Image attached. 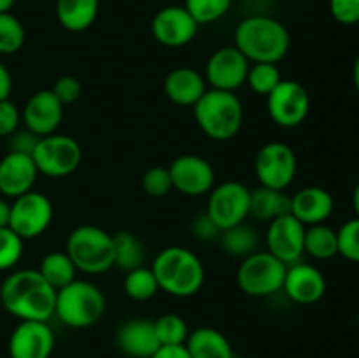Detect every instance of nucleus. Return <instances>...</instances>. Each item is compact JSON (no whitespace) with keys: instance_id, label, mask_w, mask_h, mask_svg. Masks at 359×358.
Here are the masks:
<instances>
[{"instance_id":"1","label":"nucleus","mask_w":359,"mask_h":358,"mask_svg":"<svg viewBox=\"0 0 359 358\" xmlns=\"http://www.w3.org/2000/svg\"><path fill=\"white\" fill-rule=\"evenodd\" d=\"M0 302L20 321H49L55 316L56 290L39 270L21 269L0 284Z\"/></svg>"},{"instance_id":"2","label":"nucleus","mask_w":359,"mask_h":358,"mask_svg":"<svg viewBox=\"0 0 359 358\" xmlns=\"http://www.w3.org/2000/svg\"><path fill=\"white\" fill-rule=\"evenodd\" d=\"M235 48L251 63H277L286 58L291 35L286 25L272 16H248L235 28Z\"/></svg>"},{"instance_id":"3","label":"nucleus","mask_w":359,"mask_h":358,"mask_svg":"<svg viewBox=\"0 0 359 358\" xmlns=\"http://www.w3.org/2000/svg\"><path fill=\"white\" fill-rule=\"evenodd\" d=\"M160 290L177 298L198 293L205 283V267L202 260L184 246H168L154 256L151 263Z\"/></svg>"},{"instance_id":"4","label":"nucleus","mask_w":359,"mask_h":358,"mask_svg":"<svg viewBox=\"0 0 359 358\" xmlns=\"http://www.w3.org/2000/svg\"><path fill=\"white\" fill-rule=\"evenodd\" d=\"M193 114L198 128L212 140H230L237 137L244 123V105L231 91L207 88L193 105Z\"/></svg>"},{"instance_id":"5","label":"nucleus","mask_w":359,"mask_h":358,"mask_svg":"<svg viewBox=\"0 0 359 358\" xmlns=\"http://www.w3.org/2000/svg\"><path fill=\"white\" fill-rule=\"evenodd\" d=\"M105 305V295L97 284L86 279H74L56 290L55 316L70 329H90L100 321Z\"/></svg>"},{"instance_id":"6","label":"nucleus","mask_w":359,"mask_h":358,"mask_svg":"<svg viewBox=\"0 0 359 358\" xmlns=\"http://www.w3.org/2000/svg\"><path fill=\"white\" fill-rule=\"evenodd\" d=\"M67 255L77 272L97 276L114 267V239L97 225H79L67 237Z\"/></svg>"},{"instance_id":"7","label":"nucleus","mask_w":359,"mask_h":358,"mask_svg":"<svg viewBox=\"0 0 359 358\" xmlns=\"http://www.w3.org/2000/svg\"><path fill=\"white\" fill-rule=\"evenodd\" d=\"M287 265L265 251H255L242 258L237 270V284L249 297H270L283 290Z\"/></svg>"},{"instance_id":"8","label":"nucleus","mask_w":359,"mask_h":358,"mask_svg":"<svg viewBox=\"0 0 359 358\" xmlns=\"http://www.w3.org/2000/svg\"><path fill=\"white\" fill-rule=\"evenodd\" d=\"M32 158H34L39 174L53 179L67 178L76 172L81 165L83 147L74 137L51 133L39 139Z\"/></svg>"},{"instance_id":"9","label":"nucleus","mask_w":359,"mask_h":358,"mask_svg":"<svg viewBox=\"0 0 359 358\" xmlns=\"http://www.w3.org/2000/svg\"><path fill=\"white\" fill-rule=\"evenodd\" d=\"M297 154L286 142L273 140L259 147L255 160V174L259 186L286 192L297 178Z\"/></svg>"},{"instance_id":"10","label":"nucleus","mask_w":359,"mask_h":358,"mask_svg":"<svg viewBox=\"0 0 359 358\" xmlns=\"http://www.w3.org/2000/svg\"><path fill=\"white\" fill-rule=\"evenodd\" d=\"M249 200L251 190L244 183L223 181L209 192L205 213L223 232L248 220Z\"/></svg>"},{"instance_id":"11","label":"nucleus","mask_w":359,"mask_h":358,"mask_svg":"<svg viewBox=\"0 0 359 358\" xmlns=\"http://www.w3.org/2000/svg\"><path fill=\"white\" fill-rule=\"evenodd\" d=\"M269 116L277 126L294 128L307 119L311 111V95L307 88L293 79H283L266 95Z\"/></svg>"},{"instance_id":"12","label":"nucleus","mask_w":359,"mask_h":358,"mask_svg":"<svg viewBox=\"0 0 359 358\" xmlns=\"http://www.w3.org/2000/svg\"><path fill=\"white\" fill-rule=\"evenodd\" d=\"M53 221V204L44 193L28 192L11 202L9 228L23 241L39 237Z\"/></svg>"},{"instance_id":"13","label":"nucleus","mask_w":359,"mask_h":358,"mask_svg":"<svg viewBox=\"0 0 359 358\" xmlns=\"http://www.w3.org/2000/svg\"><path fill=\"white\" fill-rule=\"evenodd\" d=\"M251 62L235 46L216 49L205 63V81L210 88L221 91H235L244 86Z\"/></svg>"},{"instance_id":"14","label":"nucleus","mask_w":359,"mask_h":358,"mask_svg":"<svg viewBox=\"0 0 359 358\" xmlns=\"http://www.w3.org/2000/svg\"><path fill=\"white\" fill-rule=\"evenodd\" d=\"M174 190L186 197L209 195L216 186V172L209 160L198 154H181L168 167Z\"/></svg>"},{"instance_id":"15","label":"nucleus","mask_w":359,"mask_h":358,"mask_svg":"<svg viewBox=\"0 0 359 358\" xmlns=\"http://www.w3.org/2000/svg\"><path fill=\"white\" fill-rule=\"evenodd\" d=\"M305 228L307 227L302 225L291 213L276 218L266 228V251L272 253L286 265L300 262L302 256L305 255Z\"/></svg>"},{"instance_id":"16","label":"nucleus","mask_w":359,"mask_h":358,"mask_svg":"<svg viewBox=\"0 0 359 358\" xmlns=\"http://www.w3.org/2000/svg\"><path fill=\"white\" fill-rule=\"evenodd\" d=\"M200 25L184 6H167L154 14L151 21L153 37L165 48H182L198 34Z\"/></svg>"},{"instance_id":"17","label":"nucleus","mask_w":359,"mask_h":358,"mask_svg":"<svg viewBox=\"0 0 359 358\" xmlns=\"http://www.w3.org/2000/svg\"><path fill=\"white\" fill-rule=\"evenodd\" d=\"M55 333L48 321H20L9 337L11 358H49Z\"/></svg>"},{"instance_id":"18","label":"nucleus","mask_w":359,"mask_h":358,"mask_svg":"<svg viewBox=\"0 0 359 358\" xmlns=\"http://www.w3.org/2000/svg\"><path fill=\"white\" fill-rule=\"evenodd\" d=\"M283 290L297 304L312 305L325 297L326 277L318 267L300 260L287 265Z\"/></svg>"},{"instance_id":"19","label":"nucleus","mask_w":359,"mask_h":358,"mask_svg":"<svg viewBox=\"0 0 359 358\" xmlns=\"http://www.w3.org/2000/svg\"><path fill=\"white\" fill-rule=\"evenodd\" d=\"M21 119L35 135H51L56 133L63 119V104L51 90H39L25 104Z\"/></svg>"},{"instance_id":"20","label":"nucleus","mask_w":359,"mask_h":358,"mask_svg":"<svg viewBox=\"0 0 359 358\" xmlns=\"http://www.w3.org/2000/svg\"><path fill=\"white\" fill-rule=\"evenodd\" d=\"M39 171L30 154L9 151L0 160V193L6 199H18L32 192Z\"/></svg>"},{"instance_id":"21","label":"nucleus","mask_w":359,"mask_h":358,"mask_svg":"<svg viewBox=\"0 0 359 358\" xmlns=\"http://www.w3.org/2000/svg\"><path fill=\"white\" fill-rule=\"evenodd\" d=\"M116 344L128 358H151L160 347L153 319L133 318L116 332Z\"/></svg>"},{"instance_id":"22","label":"nucleus","mask_w":359,"mask_h":358,"mask_svg":"<svg viewBox=\"0 0 359 358\" xmlns=\"http://www.w3.org/2000/svg\"><path fill=\"white\" fill-rule=\"evenodd\" d=\"M335 209V200L321 186H307L291 195V214L305 227L326 223Z\"/></svg>"},{"instance_id":"23","label":"nucleus","mask_w":359,"mask_h":358,"mask_svg":"<svg viewBox=\"0 0 359 358\" xmlns=\"http://www.w3.org/2000/svg\"><path fill=\"white\" fill-rule=\"evenodd\" d=\"M163 90L174 104L193 107L207 91V81L191 67H175L165 77Z\"/></svg>"},{"instance_id":"24","label":"nucleus","mask_w":359,"mask_h":358,"mask_svg":"<svg viewBox=\"0 0 359 358\" xmlns=\"http://www.w3.org/2000/svg\"><path fill=\"white\" fill-rule=\"evenodd\" d=\"M184 346L191 358H235L230 340L212 326H200L189 332Z\"/></svg>"},{"instance_id":"25","label":"nucleus","mask_w":359,"mask_h":358,"mask_svg":"<svg viewBox=\"0 0 359 358\" xmlns=\"http://www.w3.org/2000/svg\"><path fill=\"white\" fill-rule=\"evenodd\" d=\"M100 0H56V18L69 32H84L97 21Z\"/></svg>"},{"instance_id":"26","label":"nucleus","mask_w":359,"mask_h":358,"mask_svg":"<svg viewBox=\"0 0 359 358\" xmlns=\"http://www.w3.org/2000/svg\"><path fill=\"white\" fill-rule=\"evenodd\" d=\"M291 213V197L286 192L279 190L258 188L251 190V200H249V216L259 221H272L276 218Z\"/></svg>"},{"instance_id":"27","label":"nucleus","mask_w":359,"mask_h":358,"mask_svg":"<svg viewBox=\"0 0 359 358\" xmlns=\"http://www.w3.org/2000/svg\"><path fill=\"white\" fill-rule=\"evenodd\" d=\"M304 251L314 260H330L339 255V237L337 230L326 223L312 225L305 228Z\"/></svg>"},{"instance_id":"28","label":"nucleus","mask_w":359,"mask_h":358,"mask_svg":"<svg viewBox=\"0 0 359 358\" xmlns=\"http://www.w3.org/2000/svg\"><path fill=\"white\" fill-rule=\"evenodd\" d=\"M37 270L55 290H60L77 279V269L67 251H51L44 255Z\"/></svg>"},{"instance_id":"29","label":"nucleus","mask_w":359,"mask_h":358,"mask_svg":"<svg viewBox=\"0 0 359 358\" xmlns=\"http://www.w3.org/2000/svg\"><path fill=\"white\" fill-rule=\"evenodd\" d=\"M219 239L224 251L231 256L245 258V256H249L251 253L258 251V232H256L255 227H251V225H245V221L221 232Z\"/></svg>"},{"instance_id":"30","label":"nucleus","mask_w":359,"mask_h":358,"mask_svg":"<svg viewBox=\"0 0 359 358\" xmlns=\"http://www.w3.org/2000/svg\"><path fill=\"white\" fill-rule=\"evenodd\" d=\"M112 239H114V267L128 272V270L144 265L146 251L135 234L123 230L112 235Z\"/></svg>"},{"instance_id":"31","label":"nucleus","mask_w":359,"mask_h":358,"mask_svg":"<svg viewBox=\"0 0 359 358\" xmlns=\"http://www.w3.org/2000/svg\"><path fill=\"white\" fill-rule=\"evenodd\" d=\"M123 288H125V293L128 295V298L135 302L151 300L160 291V284H158L153 269L146 265L128 270L125 281H123Z\"/></svg>"},{"instance_id":"32","label":"nucleus","mask_w":359,"mask_h":358,"mask_svg":"<svg viewBox=\"0 0 359 358\" xmlns=\"http://www.w3.org/2000/svg\"><path fill=\"white\" fill-rule=\"evenodd\" d=\"M154 330H156L160 346H179V344H184L189 336L188 323L182 316L174 314V312H167L154 319Z\"/></svg>"},{"instance_id":"33","label":"nucleus","mask_w":359,"mask_h":358,"mask_svg":"<svg viewBox=\"0 0 359 358\" xmlns=\"http://www.w3.org/2000/svg\"><path fill=\"white\" fill-rule=\"evenodd\" d=\"M25 27L13 13H0V55H14L25 44Z\"/></svg>"},{"instance_id":"34","label":"nucleus","mask_w":359,"mask_h":358,"mask_svg":"<svg viewBox=\"0 0 359 358\" xmlns=\"http://www.w3.org/2000/svg\"><path fill=\"white\" fill-rule=\"evenodd\" d=\"M283 81L277 63H251L245 83L256 95H266Z\"/></svg>"},{"instance_id":"35","label":"nucleus","mask_w":359,"mask_h":358,"mask_svg":"<svg viewBox=\"0 0 359 358\" xmlns=\"http://www.w3.org/2000/svg\"><path fill=\"white\" fill-rule=\"evenodd\" d=\"M233 0H184V7L198 25L221 20L230 11Z\"/></svg>"},{"instance_id":"36","label":"nucleus","mask_w":359,"mask_h":358,"mask_svg":"<svg viewBox=\"0 0 359 358\" xmlns=\"http://www.w3.org/2000/svg\"><path fill=\"white\" fill-rule=\"evenodd\" d=\"M23 239L9 227L0 228V272L16 267L23 256Z\"/></svg>"},{"instance_id":"37","label":"nucleus","mask_w":359,"mask_h":358,"mask_svg":"<svg viewBox=\"0 0 359 358\" xmlns=\"http://www.w3.org/2000/svg\"><path fill=\"white\" fill-rule=\"evenodd\" d=\"M142 190L151 199H163V197H167L174 190L168 167L154 165V167L147 168L142 175Z\"/></svg>"},{"instance_id":"38","label":"nucleus","mask_w":359,"mask_h":358,"mask_svg":"<svg viewBox=\"0 0 359 358\" xmlns=\"http://www.w3.org/2000/svg\"><path fill=\"white\" fill-rule=\"evenodd\" d=\"M339 237V255L353 263H359V218L346 221L337 230Z\"/></svg>"},{"instance_id":"39","label":"nucleus","mask_w":359,"mask_h":358,"mask_svg":"<svg viewBox=\"0 0 359 358\" xmlns=\"http://www.w3.org/2000/svg\"><path fill=\"white\" fill-rule=\"evenodd\" d=\"M51 91L62 102L63 107H65V105H70L79 100L81 95H83V84H81V81L77 77L62 76L55 81Z\"/></svg>"},{"instance_id":"40","label":"nucleus","mask_w":359,"mask_h":358,"mask_svg":"<svg viewBox=\"0 0 359 358\" xmlns=\"http://www.w3.org/2000/svg\"><path fill=\"white\" fill-rule=\"evenodd\" d=\"M330 13L340 25H359V0H330Z\"/></svg>"},{"instance_id":"41","label":"nucleus","mask_w":359,"mask_h":358,"mask_svg":"<svg viewBox=\"0 0 359 358\" xmlns=\"http://www.w3.org/2000/svg\"><path fill=\"white\" fill-rule=\"evenodd\" d=\"M21 112L14 102L7 100L0 102V137H9L20 128Z\"/></svg>"},{"instance_id":"42","label":"nucleus","mask_w":359,"mask_h":358,"mask_svg":"<svg viewBox=\"0 0 359 358\" xmlns=\"http://www.w3.org/2000/svg\"><path fill=\"white\" fill-rule=\"evenodd\" d=\"M191 234L196 241L207 242V241H216V239H219L221 230L219 227L210 220L209 214L202 213L191 221Z\"/></svg>"},{"instance_id":"43","label":"nucleus","mask_w":359,"mask_h":358,"mask_svg":"<svg viewBox=\"0 0 359 358\" xmlns=\"http://www.w3.org/2000/svg\"><path fill=\"white\" fill-rule=\"evenodd\" d=\"M39 139H41V137L35 135L34 132H30L27 126H25V128H18L13 135H9V151H14V153L30 154L32 157V153H34Z\"/></svg>"},{"instance_id":"44","label":"nucleus","mask_w":359,"mask_h":358,"mask_svg":"<svg viewBox=\"0 0 359 358\" xmlns=\"http://www.w3.org/2000/svg\"><path fill=\"white\" fill-rule=\"evenodd\" d=\"M151 358H191V357H189L184 344H179V346H160L156 350V353H154Z\"/></svg>"},{"instance_id":"45","label":"nucleus","mask_w":359,"mask_h":358,"mask_svg":"<svg viewBox=\"0 0 359 358\" xmlns=\"http://www.w3.org/2000/svg\"><path fill=\"white\" fill-rule=\"evenodd\" d=\"M13 91V76H11L9 69L0 62V102L7 100Z\"/></svg>"},{"instance_id":"46","label":"nucleus","mask_w":359,"mask_h":358,"mask_svg":"<svg viewBox=\"0 0 359 358\" xmlns=\"http://www.w3.org/2000/svg\"><path fill=\"white\" fill-rule=\"evenodd\" d=\"M11 220V204L6 199H0V228L9 227Z\"/></svg>"},{"instance_id":"47","label":"nucleus","mask_w":359,"mask_h":358,"mask_svg":"<svg viewBox=\"0 0 359 358\" xmlns=\"http://www.w3.org/2000/svg\"><path fill=\"white\" fill-rule=\"evenodd\" d=\"M353 81H354V86H356L358 93H359V55H358V58L354 60V65H353Z\"/></svg>"},{"instance_id":"48","label":"nucleus","mask_w":359,"mask_h":358,"mask_svg":"<svg viewBox=\"0 0 359 358\" xmlns=\"http://www.w3.org/2000/svg\"><path fill=\"white\" fill-rule=\"evenodd\" d=\"M353 207H354V213H356V218H359V181L358 185L354 186V192H353Z\"/></svg>"},{"instance_id":"49","label":"nucleus","mask_w":359,"mask_h":358,"mask_svg":"<svg viewBox=\"0 0 359 358\" xmlns=\"http://www.w3.org/2000/svg\"><path fill=\"white\" fill-rule=\"evenodd\" d=\"M16 0H0V13H9Z\"/></svg>"},{"instance_id":"50","label":"nucleus","mask_w":359,"mask_h":358,"mask_svg":"<svg viewBox=\"0 0 359 358\" xmlns=\"http://www.w3.org/2000/svg\"><path fill=\"white\" fill-rule=\"evenodd\" d=\"M235 358H237V357H235Z\"/></svg>"}]
</instances>
